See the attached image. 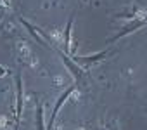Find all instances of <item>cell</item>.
<instances>
[{
  "label": "cell",
  "instance_id": "cell-1",
  "mask_svg": "<svg viewBox=\"0 0 147 130\" xmlns=\"http://www.w3.org/2000/svg\"><path fill=\"white\" fill-rule=\"evenodd\" d=\"M73 90H75V87H71V89H67V90H66V92L62 94V97H61V99L57 101V106H55V109H54V113H52V121L55 120V116H57V113H59V109H61V106H62V104L66 102V99H67V97L71 95V92H73ZM52 121L49 123V127H52Z\"/></svg>",
  "mask_w": 147,
  "mask_h": 130
},
{
  "label": "cell",
  "instance_id": "cell-2",
  "mask_svg": "<svg viewBox=\"0 0 147 130\" xmlns=\"http://www.w3.org/2000/svg\"><path fill=\"white\" fill-rule=\"evenodd\" d=\"M23 113V83L21 80L18 82V118H21Z\"/></svg>",
  "mask_w": 147,
  "mask_h": 130
},
{
  "label": "cell",
  "instance_id": "cell-3",
  "mask_svg": "<svg viewBox=\"0 0 147 130\" xmlns=\"http://www.w3.org/2000/svg\"><path fill=\"white\" fill-rule=\"evenodd\" d=\"M71 23H73V19H69L67 28H66V33H64V45H66V50H69V43H71Z\"/></svg>",
  "mask_w": 147,
  "mask_h": 130
},
{
  "label": "cell",
  "instance_id": "cell-4",
  "mask_svg": "<svg viewBox=\"0 0 147 130\" xmlns=\"http://www.w3.org/2000/svg\"><path fill=\"white\" fill-rule=\"evenodd\" d=\"M38 127L43 128V123H42V109H38Z\"/></svg>",
  "mask_w": 147,
  "mask_h": 130
}]
</instances>
